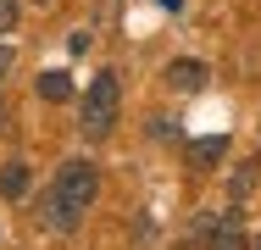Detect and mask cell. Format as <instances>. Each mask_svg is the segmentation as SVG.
<instances>
[{
	"instance_id": "obj_13",
	"label": "cell",
	"mask_w": 261,
	"mask_h": 250,
	"mask_svg": "<svg viewBox=\"0 0 261 250\" xmlns=\"http://www.w3.org/2000/svg\"><path fill=\"white\" fill-rule=\"evenodd\" d=\"M0 128H6V100H0Z\"/></svg>"
},
{
	"instance_id": "obj_7",
	"label": "cell",
	"mask_w": 261,
	"mask_h": 250,
	"mask_svg": "<svg viewBox=\"0 0 261 250\" xmlns=\"http://www.w3.org/2000/svg\"><path fill=\"white\" fill-rule=\"evenodd\" d=\"M34 89H39V100H50V106H61V100H72V78H67V72H39V84H34Z\"/></svg>"
},
{
	"instance_id": "obj_14",
	"label": "cell",
	"mask_w": 261,
	"mask_h": 250,
	"mask_svg": "<svg viewBox=\"0 0 261 250\" xmlns=\"http://www.w3.org/2000/svg\"><path fill=\"white\" fill-rule=\"evenodd\" d=\"M250 250H261V239H250Z\"/></svg>"
},
{
	"instance_id": "obj_12",
	"label": "cell",
	"mask_w": 261,
	"mask_h": 250,
	"mask_svg": "<svg viewBox=\"0 0 261 250\" xmlns=\"http://www.w3.org/2000/svg\"><path fill=\"white\" fill-rule=\"evenodd\" d=\"M161 6H167V11H184V0H161Z\"/></svg>"
},
{
	"instance_id": "obj_11",
	"label": "cell",
	"mask_w": 261,
	"mask_h": 250,
	"mask_svg": "<svg viewBox=\"0 0 261 250\" xmlns=\"http://www.w3.org/2000/svg\"><path fill=\"white\" fill-rule=\"evenodd\" d=\"M6 72H11V50L0 45V78H6Z\"/></svg>"
},
{
	"instance_id": "obj_2",
	"label": "cell",
	"mask_w": 261,
	"mask_h": 250,
	"mask_svg": "<svg viewBox=\"0 0 261 250\" xmlns=\"http://www.w3.org/2000/svg\"><path fill=\"white\" fill-rule=\"evenodd\" d=\"M56 195L84 217V211L95 206V195H100V167H95V161H84V156L61 161V172H56Z\"/></svg>"
},
{
	"instance_id": "obj_9",
	"label": "cell",
	"mask_w": 261,
	"mask_h": 250,
	"mask_svg": "<svg viewBox=\"0 0 261 250\" xmlns=\"http://www.w3.org/2000/svg\"><path fill=\"white\" fill-rule=\"evenodd\" d=\"M256 178H261V156H256V161H239V167H233V178H228V195H233V200H250Z\"/></svg>"
},
{
	"instance_id": "obj_1",
	"label": "cell",
	"mask_w": 261,
	"mask_h": 250,
	"mask_svg": "<svg viewBox=\"0 0 261 250\" xmlns=\"http://www.w3.org/2000/svg\"><path fill=\"white\" fill-rule=\"evenodd\" d=\"M117 106H122V89H117V72H100L89 89H84V134L89 139H106L117 128Z\"/></svg>"
},
{
	"instance_id": "obj_3",
	"label": "cell",
	"mask_w": 261,
	"mask_h": 250,
	"mask_svg": "<svg viewBox=\"0 0 261 250\" xmlns=\"http://www.w3.org/2000/svg\"><path fill=\"white\" fill-rule=\"evenodd\" d=\"M206 250H250L245 228H239V211H222V217H206Z\"/></svg>"
},
{
	"instance_id": "obj_6",
	"label": "cell",
	"mask_w": 261,
	"mask_h": 250,
	"mask_svg": "<svg viewBox=\"0 0 261 250\" xmlns=\"http://www.w3.org/2000/svg\"><path fill=\"white\" fill-rule=\"evenodd\" d=\"M222 156H228V134H200V139L189 145V161H195L200 172H211Z\"/></svg>"
},
{
	"instance_id": "obj_15",
	"label": "cell",
	"mask_w": 261,
	"mask_h": 250,
	"mask_svg": "<svg viewBox=\"0 0 261 250\" xmlns=\"http://www.w3.org/2000/svg\"><path fill=\"white\" fill-rule=\"evenodd\" d=\"M39 6H50V0H39Z\"/></svg>"
},
{
	"instance_id": "obj_4",
	"label": "cell",
	"mask_w": 261,
	"mask_h": 250,
	"mask_svg": "<svg viewBox=\"0 0 261 250\" xmlns=\"http://www.w3.org/2000/svg\"><path fill=\"white\" fill-rule=\"evenodd\" d=\"M178 95H200L206 89V61H195V56H184V61H167V72H161Z\"/></svg>"
},
{
	"instance_id": "obj_8",
	"label": "cell",
	"mask_w": 261,
	"mask_h": 250,
	"mask_svg": "<svg viewBox=\"0 0 261 250\" xmlns=\"http://www.w3.org/2000/svg\"><path fill=\"white\" fill-rule=\"evenodd\" d=\"M0 195L6 200L28 195V161H6V167H0Z\"/></svg>"
},
{
	"instance_id": "obj_10",
	"label": "cell",
	"mask_w": 261,
	"mask_h": 250,
	"mask_svg": "<svg viewBox=\"0 0 261 250\" xmlns=\"http://www.w3.org/2000/svg\"><path fill=\"white\" fill-rule=\"evenodd\" d=\"M17 11H22L17 0H0V34H11V28H17Z\"/></svg>"
},
{
	"instance_id": "obj_5",
	"label": "cell",
	"mask_w": 261,
	"mask_h": 250,
	"mask_svg": "<svg viewBox=\"0 0 261 250\" xmlns=\"http://www.w3.org/2000/svg\"><path fill=\"white\" fill-rule=\"evenodd\" d=\"M39 217H45V228H50V234H72V228H78V211L56 195V184L45 189V200H39Z\"/></svg>"
}]
</instances>
